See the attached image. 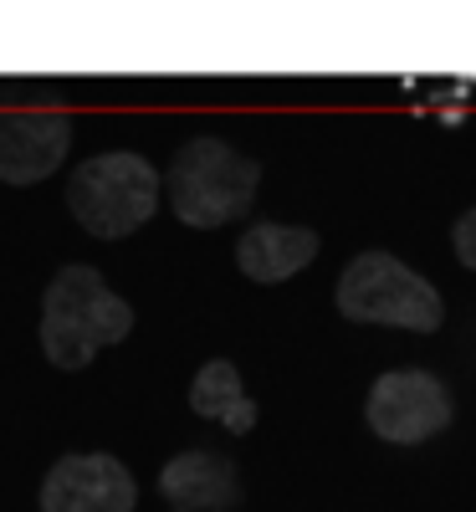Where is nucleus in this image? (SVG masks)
I'll use <instances>...</instances> for the list:
<instances>
[{"label":"nucleus","mask_w":476,"mask_h":512,"mask_svg":"<svg viewBox=\"0 0 476 512\" xmlns=\"http://www.w3.org/2000/svg\"><path fill=\"white\" fill-rule=\"evenodd\" d=\"M134 333V308L128 297H118L98 267L88 262H67L52 272V282L41 287V354H47L52 369L77 374L88 369L103 349L123 344Z\"/></svg>","instance_id":"nucleus-1"},{"label":"nucleus","mask_w":476,"mask_h":512,"mask_svg":"<svg viewBox=\"0 0 476 512\" xmlns=\"http://www.w3.org/2000/svg\"><path fill=\"white\" fill-rule=\"evenodd\" d=\"M262 190V159H251L221 134H195L169 149L164 200L190 231H215L241 221Z\"/></svg>","instance_id":"nucleus-2"},{"label":"nucleus","mask_w":476,"mask_h":512,"mask_svg":"<svg viewBox=\"0 0 476 512\" xmlns=\"http://www.w3.org/2000/svg\"><path fill=\"white\" fill-rule=\"evenodd\" d=\"M72 221L93 241H123L154 221L164 200V169H154L139 149H103L82 159L62 190Z\"/></svg>","instance_id":"nucleus-3"},{"label":"nucleus","mask_w":476,"mask_h":512,"mask_svg":"<svg viewBox=\"0 0 476 512\" xmlns=\"http://www.w3.org/2000/svg\"><path fill=\"white\" fill-rule=\"evenodd\" d=\"M333 308L349 323H369V328H405V333L446 328L441 287L389 251H359L343 262L333 282Z\"/></svg>","instance_id":"nucleus-4"},{"label":"nucleus","mask_w":476,"mask_h":512,"mask_svg":"<svg viewBox=\"0 0 476 512\" xmlns=\"http://www.w3.org/2000/svg\"><path fill=\"white\" fill-rule=\"evenodd\" d=\"M456 400L430 369H384L364 395V425L384 446H425L451 431Z\"/></svg>","instance_id":"nucleus-5"},{"label":"nucleus","mask_w":476,"mask_h":512,"mask_svg":"<svg viewBox=\"0 0 476 512\" xmlns=\"http://www.w3.org/2000/svg\"><path fill=\"white\" fill-rule=\"evenodd\" d=\"M36 507L41 512H134L139 482L108 451H67L47 466Z\"/></svg>","instance_id":"nucleus-6"},{"label":"nucleus","mask_w":476,"mask_h":512,"mask_svg":"<svg viewBox=\"0 0 476 512\" xmlns=\"http://www.w3.org/2000/svg\"><path fill=\"white\" fill-rule=\"evenodd\" d=\"M72 149V118L62 108H6L0 113V185L52 180Z\"/></svg>","instance_id":"nucleus-7"},{"label":"nucleus","mask_w":476,"mask_h":512,"mask_svg":"<svg viewBox=\"0 0 476 512\" xmlns=\"http://www.w3.org/2000/svg\"><path fill=\"white\" fill-rule=\"evenodd\" d=\"M159 497L169 512H231L241 502V472L221 451H180L159 466Z\"/></svg>","instance_id":"nucleus-8"},{"label":"nucleus","mask_w":476,"mask_h":512,"mask_svg":"<svg viewBox=\"0 0 476 512\" xmlns=\"http://www.w3.org/2000/svg\"><path fill=\"white\" fill-rule=\"evenodd\" d=\"M323 251V236L313 226H292V221H251L236 236V267L256 287H282L302 267H313V256Z\"/></svg>","instance_id":"nucleus-9"},{"label":"nucleus","mask_w":476,"mask_h":512,"mask_svg":"<svg viewBox=\"0 0 476 512\" xmlns=\"http://www.w3.org/2000/svg\"><path fill=\"white\" fill-rule=\"evenodd\" d=\"M190 410L200 420L226 425L231 436H251L256 420H262V405H256V395H246L241 369L231 359H205L195 369V379H190Z\"/></svg>","instance_id":"nucleus-10"},{"label":"nucleus","mask_w":476,"mask_h":512,"mask_svg":"<svg viewBox=\"0 0 476 512\" xmlns=\"http://www.w3.org/2000/svg\"><path fill=\"white\" fill-rule=\"evenodd\" d=\"M451 251H456V262L466 272H476V205L451 221Z\"/></svg>","instance_id":"nucleus-11"}]
</instances>
